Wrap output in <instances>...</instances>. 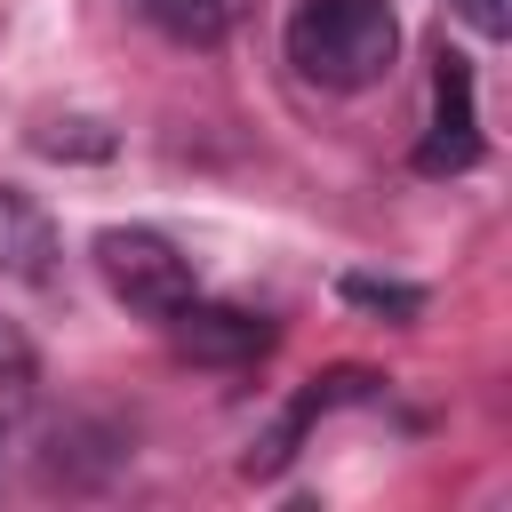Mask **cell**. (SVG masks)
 I'll return each instance as SVG.
<instances>
[{"label":"cell","instance_id":"cell-4","mask_svg":"<svg viewBox=\"0 0 512 512\" xmlns=\"http://www.w3.org/2000/svg\"><path fill=\"white\" fill-rule=\"evenodd\" d=\"M472 160H480L472 72H464V56H440V72H432V136H424L416 168H424V176H456V168H472Z\"/></svg>","mask_w":512,"mask_h":512},{"label":"cell","instance_id":"cell-5","mask_svg":"<svg viewBox=\"0 0 512 512\" xmlns=\"http://www.w3.org/2000/svg\"><path fill=\"white\" fill-rule=\"evenodd\" d=\"M48 256H56L48 216H40L16 184H0V272H16V280H48Z\"/></svg>","mask_w":512,"mask_h":512},{"label":"cell","instance_id":"cell-2","mask_svg":"<svg viewBox=\"0 0 512 512\" xmlns=\"http://www.w3.org/2000/svg\"><path fill=\"white\" fill-rule=\"evenodd\" d=\"M96 272H104V288H112L128 312H144V320H168V312L192 296V256H184L168 232H144V224L96 232Z\"/></svg>","mask_w":512,"mask_h":512},{"label":"cell","instance_id":"cell-6","mask_svg":"<svg viewBox=\"0 0 512 512\" xmlns=\"http://www.w3.org/2000/svg\"><path fill=\"white\" fill-rule=\"evenodd\" d=\"M136 8H144L168 40H200V48L232 24V0H136Z\"/></svg>","mask_w":512,"mask_h":512},{"label":"cell","instance_id":"cell-8","mask_svg":"<svg viewBox=\"0 0 512 512\" xmlns=\"http://www.w3.org/2000/svg\"><path fill=\"white\" fill-rule=\"evenodd\" d=\"M344 296L352 304H368V312H416V288H400V280H344Z\"/></svg>","mask_w":512,"mask_h":512},{"label":"cell","instance_id":"cell-9","mask_svg":"<svg viewBox=\"0 0 512 512\" xmlns=\"http://www.w3.org/2000/svg\"><path fill=\"white\" fill-rule=\"evenodd\" d=\"M456 16H464L472 32H488V40L512 32V0H456Z\"/></svg>","mask_w":512,"mask_h":512},{"label":"cell","instance_id":"cell-3","mask_svg":"<svg viewBox=\"0 0 512 512\" xmlns=\"http://www.w3.org/2000/svg\"><path fill=\"white\" fill-rule=\"evenodd\" d=\"M168 344H176L184 360L232 368V360H256V352L272 344V328H264L256 312H240V304H200V296H184V304L168 312Z\"/></svg>","mask_w":512,"mask_h":512},{"label":"cell","instance_id":"cell-1","mask_svg":"<svg viewBox=\"0 0 512 512\" xmlns=\"http://www.w3.org/2000/svg\"><path fill=\"white\" fill-rule=\"evenodd\" d=\"M400 56V24L384 0H296L288 8V64L312 88H376Z\"/></svg>","mask_w":512,"mask_h":512},{"label":"cell","instance_id":"cell-7","mask_svg":"<svg viewBox=\"0 0 512 512\" xmlns=\"http://www.w3.org/2000/svg\"><path fill=\"white\" fill-rule=\"evenodd\" d=\"M32 384H40V368H32V344H24V336L0 320V424L32 408Z\"/></svg>","mask_w":512,"mask_h":512}]
</instances>
